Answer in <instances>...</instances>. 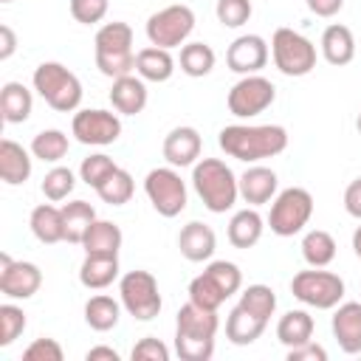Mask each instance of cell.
<instances>
[{"mask_svg":"<svg viewBox=\"0 0 361 361\" xmlns=\"http://www.w3.org/2000/svg\"><path fill=\"white\" fill-rule=\"evenodd\" d=\"M336 240H333V234L330 231H324V228H313V231H307L305 234V240H302V257H305V262L310 265V268H324V265H330L333 259H336Z\"/></svg>","mask_w":361,"mask_h":361,"instance_id":"d6a6232c","label":"cell"},{"mask_svg":"<svg viewBox=\"0 0 361 361\" xmlns=\"http://www.w3.org/2000/svg\"><path fill=\"white\" fill-rule=\"evenodd\" d=\"M240 307H245L248 313H254V316H259L262 322H268V319L274 316V310H276V293H274V288H268V285H262V282L248 285V288L240 293Z\"/></svg>","mask_w":361,"mask_h":361,"instance_id":"8d00e7d4","label":"cell"},{"mask_svg":"<svg viewBox=\"0 0 361 361\" xmlns=\"http://www.w3.org/2000/svg\"><path fill=\"white\" fill-rule=\"evenodd\" d=\"M17 48V37L11 31V25H0V59H8Z\"/></svg>","mask_w":361,"mask_h":361,"instance_id":"f907efd6","label":"cell"},{"mask_svg":"<svg viewBox=\"0 0 361 361\" xmlns=\"http://www.w3.org/2000/svg\"><path fill=\"white\" fill-rule=\"evenodd\" d=\"M290 293L316 310H330L344 299V279L333 271H299L290 279Z\"/></svg>","mask_w":361,"mask_h":361,"instance_id":"ba28073f","label":"cell"},{"mask_svg":"<svg viewBox=\"0 0 361 361\" xmlns=\"http://www.w3.org/2000/svg\"><path fill=\"white\" fill-rule=\"evenodd\" d=\"M355 130H358V135H361V110H358V118H355Z\"/></svg>","mask_w":361,"mask_h":361,"instance_id":"db71d44e","label":"cell"},{"mask_svg":"<svg viewBox=\"0 0 361 361\" xmlns=\"http://www.w3.org/2000/svg\"><path fill=\"white\" fill-rule=\"evenodd\" d=\"M144 192L161 217H178L186 209V183L175 166L149 169L144 178Z\"/></svg>","mask_w":361,"mask_h":361,"instance_id":"8fae6325","label":"cell"},{"mask_svg":"<svg viewBox=\"0 0 361 361\" xmlns=\"http://www.w3.org/2000/svg\"><path fill=\"white\" fill-rule=\"evenodd\" d=\"M353 251H355V257L361 259V226L353 231Z\"/></svg>","mask_w":361,"mask_h":361,"instance_id":"f5cc1de1","label":"cell"},{"mask_svg":"<svg viewBox=\"0 0 361 361\" xmlns=\"http://www.w3.org/2000/svg\"><path fill=\"white\" fill-rule=\"evenodd\" d=\"M76 186V175L68 169V166H54L51 172H45L42 178V195L51 200V203H59L65 200Z\"/></svg>","mask_w":361,"mask_h":361,"instance_id":"ab89813d","label":"cell"},{"mask_svg":"<svg viewBox=\"0 0 361 361\" xmlns=\"http://www.w3.org/2000/svg\"><path fill=\"white\" fill-rule=\"evenodd\" d=\"M68 147H71V141L62 130H42L31 141V155L45 161V164H56L68 155Z\"/></svg>","mask_w":361,"mask_h":361,"instance_id":"e575fe53","label":"cell"},{"mask_svg":"<svg viewBox=\"0 0 361 361\" xmlns=\"http://www.w3.org/2000/svg\"><path fill=\"white\" fill-rule=\"evenodd\" d=\"M107 8H110V0H71V14L82 25H93L104 20Z\"/></svg>","mask_w":361,"mask_h":361,"instance_id":"ee69618b","label":"cell"},{"mask_svg":"<svg viewBox=\"0 0 361 361\" xmlns=\"http://www.w3.org/2000/svg\"><path fill=\"white\" fill-rule=\"evenodd\" d=\"M65 353L56 338H34L23 350V361H62Z\"/></svg>","mask_w":361,"mask_h":361,"instance_id":"f6af8a7d","label":"cell"},{"mask_svg":"<svg viewBox=\"0 0 361 361\" xmlns=\"http://www.w3.org/2000/svg\"><path fill=\"white\" fill-rule=\"evenodd\" d=\"M116 169H118V166H116V161H113L110 155L96 152V155H87V158L82 161V166H79V178H82L87 186L99 189Z\"/></svg>","mask_w":361,"mask_h":361,"instance_id":"f35d334b","label":"cell"},{"mask_svg":"<svg viewBox=\"0 0 361 361\" xmlns=\"http://www.w3.org/2000/svg\"><path fill=\"white\" fill-rule=\"evenodd\" d=\"M93 48H96V68L104 76L118 79V76L133 73L135 54H133V28L127 23H121V20L104 23L96 31Z\"/></svg>","mask_w":361,"mask_h":361,"instance_id":"277c9868","label":"cell"},{"mask_svg":"<svg viewBox=\"0 0 361 361\" xmlns=\"http://www.w3.org/2000/svg\"><path fill=\"white\" fill-rule=\"evenodd\" d=\"M276 99V87L271 79L259 76V73H251V76H243L231 90H228V113L237 116V118H251V116H259L265 113Z\"/></svg>","mask_w":361,"mask_h":361,"instance_id":"7c38bea8","label":"cell"},{"mask_svg":"<svg viewBox=\"0 0 361 361\" xmlns=\"http://www.w3.org/2000/svg\"><path fill=\"white\" fill-rule=\"evenodd\" d=\"M262 217L257 209H240L234 212V217L228 220V243L234 248H251L259 243L262 237Z\"/></svg>","mask_w":361,"mask_h":361,"instance_id":"83f0119b","label":"cell"},{"mask_svg":"<svg viewBox=\"0 0 361 361\" xmlns=\"http://www.w3.org/2000/svg\"><path fill=\"white\" fill-rule=\"evenodd\" d=\"M42 285V271L34 262L11 259L6 251L0 254V293L8 299H31Z\"/></svg>","mask_w":361,"mask_h":361,"instance_id":"5bb4252c","label":"cell"},{"mask_svg":"<svg viewBox=\"0 0 361 361\" xmlns=\"http://www.w3.org/2000/svg\"><path fill=\"white\" fill-rule=\"evenodd\" d=\"M62 217H65V240L68 243H79L85 240L87 228L99 220L96 217V209L87 203V200H71L62 206Z\"/></svg>","mask_w":361,"mask_h":361,"instance_id":"1f68e13d","label":"cell"},{"mask_svg":"<svg viewBox=\"0 0 361 361\" xmlns=\"http://www.w3.org/2000/svg\"><path fill=\"white\" fill-rule=\"evenodd\" d=\"M195 31V11L183 3H172L147 20V39L158 48H178Z\"/></svg>","mask_w":361,"mask_h":361,"instance_id":"30bf717a","label":"cell"},{"mask_svg":"<svg viewBox=\"0 0 361 361\" xmlns=\"http://www.w3.org/2000/svg\"><path fill=\"white\" fill-rule=\"evenodd\" d=\"M217 144L228 158L254 164L285 152L288 130L279 124H228L220 130Z\"/></svg>","mask_w":361,"mask_h":361,"instance_id":"6da1fadb","label":"cell"},{"mask_svg":"<svg viewBox=\"0 0 361 361\" xmlns=\"http://www.w3.org/2000/svg\"><path fill=\"white\" fill-rule=\"evenodd\" d=\"M110 104L121 116H138L147 107V85H144V79L141 76H133V73L113 79Z\"/></svg>","mask_w":361,"mask_h":361,"instance_id":"d6986e66","label":"cell"},{"mask_svg":"<svg viewBox=\"0 0 361 361\" xmlns=\"http://www.w3.org/2000/svg\"><path fill=\"white\" fill-rule=\"evenodd\" d=\"M192 186L212 214L228 212L240 195V178L220 158H200L192 166Z\"/></svg>","mask_w":361,"mask_h":361,"instance_id":"3957f363","label":"cell"},{"mask_svg":"<svg viewBox=\"0 0 361 361\" xmlns=\"http://www.w3.org/2000/svg\"><path fill=\"white\" fill-rule=\"evenodd\" d=\"M214 51L212 45L206 42H186L180 48V71L192 79H200V76H209L212 68H214Z\"/></svg>","mask_w":361,"mask_h":361,"instance_id":"836d02e7","label":"cell"},{"mask_svg":"<svg viewBox=\"0 0 361 361\" xmlns=\"http://www.w3.org/2000/svg\"><path fill=\"white\" fill-rule=\"evenodd\" d=\"M34 96L23 82H6L0 90V110L6 124H23L31 116Z\"/></svg>","mask_w":361,"mask_h":361,"instance_id":"4316f807","label":"cell"},{"mask_svg":"<svg viewBox=\"0 0 361 361\" xmlns=\"http://www.w3.org/2000/svg\"><path fill=\"white\" fill-rule=\"evenodd\" d=\"M130 358H133V361H169V347H166L161 338L147 336V338H141V341L133 347Z\"/></svg>","mask_w":361,"mask_h":361,"instance_id":"bcb514c9","label":"cell"},{"mask_svg":"<svg viewBox=\"0 0 361 361\" xmlns=\"http://www.w3.org/2000/svg\"><path fill=\"white\" fill-rule=\"evenodd\" d=\"M85 358H87V361H118L121 355H118L113 347H104V344H102V347H90V350L85 353Z\"/></svg>","mask_w":361,"mask_h":361,"instance_id":"816d5d0a","label":"cell"},{"mask_svg":"<svg viewBox=\"0 0 361 361\" xmlns=\"http://www.w3.org/2000/svg\"><path fill=\"white\" fill-rule=\"evenodd\" d=\"M226 65H228V71H234L240 76L259 73L268 65V42L259 34H243V37H237L228 45V51H226Z\"/></svg>","mask_w":361,"mask_h":361,"instance_id":"9a60e30c","label":"cell"},{"mask_svg":"<svg viewBox=\"0 0 361 361\" xmlns=\"http://www.w3.org/2000/svg\"><path fill=\"white\" fill-rule=\"evenodd\" d=\"M307 8L316 17H333L344 8V0H307Z\"/></svg>","mask_w":361,"mask_h":361,"instance_id":"681fc988","label":"cell"},{"mask_svg":"<svg viewBox=\"0 0 361 361\" xmlns=\"http://www.w3.org/2000/svg\"><path fill=\"white\" fill-rule=\"evenodd\" d=\"M344 209L350 217L361 220V178L350 180V186L344 189Z\"/></svg>","mask_w":361,"mask_h":361,"instance_id":"c3c4849f","label":"cell"},{"mask_svg":"<svg viewBox=\"0 0 361 361\" xmlns=\"http://www.w3.org/2000/svg\"><path fill=\"white\" fill-rule=\"evenodd\" d=\"M178 248L189 262H206V259H212V254L217 248V237H214L212 226H206L200 220H192L180 228Z\"/></svg>","mask_w":361,"mask_h":361,"instance_id":"ac0fdd59","label":"cell"},{"mask_svg":"<svg viewBox=\"0 0 361 361\" xmlns=\"http://www.w3.org/2000/svg\"><path fill=\"white\" fill-rule=\"evenodd\" d=\"M0 3H14V0H0Z\"/></svg>","mask_w":361,"mask_h":361,"instance_id":"11a10c76","label":"cell"},{"mask_svg":"<svg viewBox=\"0 0 361 361\" xmlns=\"http://www.w3.org/2000/svg\"><path fill=\"white\" fill-rule=\"evenodd\" d=\"M133 192H135L133 175H130L127 169H121V166L96 189V195H99L104 203H110V206H124V203H130Z\"/></svg>","mask_w":361,"mask_h":361,"instance_id":"74e56055","label":"cell"},{"mask_svg":"<svg viewBox=\"0 0 361 361\" xmlns=\"http://www.w3.org/2000/svg\"><path fill=\"white\" fill-rule=\"evenodd\" d=\"M271 56L279 73L285 76H307L316 68V45L293 31V28H276L271 39Z\"/></svg>","mask_w":361,"mask_h":361,"instance_id":"52a82bcc","label":"cell"},{"mask_svg":"<svg viewBox=\"0 0 361 361\" xmlns=\"http://www.w3.org/2000/svg\"><path fill=\"white\" fill-rule=\"evenodd\" d=\"M203 149V138L195 127H175L164 138V158L169 166H195Z\"/></svg>","mask_w":361,"mask_h":361,"instance_id":"2e32d148","label":"cell"},{"mask_svg":"<svg viewBox=\"0 0 361 361\" xmlns=\"http://www.w3.org/2000/svg\"><path fill=\"white\" fill-rule=\"evenodd\" d=\"M23 330H25V313H23V307H17L11 302L0 305V347L14 344Z\"/></svg>","mask_w":361,"mask_h":361,"instance_id":"60d3db41","label":"cell"},{"mask_svg":"<svg viewBox=\"0 0 361 361\" xmlns=\"http://www.w3.org/2000/svg\"><path fill=\"white\" fill-rule=\"evenodd\" d=\"M121 240H124V234L113 220H96L87 228V234L82 240V248H85V254H113V257H118Z\"/></svg>","mask_w":361,"mask_h":361,"instance_id":"f1b7e54d","label":"cell"},{"mask_svg":"<svg viewBox=\"0 0 361 361\" xmlns=\"http://www.w3.org/2000/svg\"><path fill=\"white\" fill-rule=\"evenodd\" d=\"M276 186H279V178L268 166H248L240 175V197L245 203H251V206L268 203L276 195Z\"/></svg>","mask_w":361,"mask_h":361,"instance_id":"ffe728a7","label":"cell"},{"mask_svg":"<svg viewBox=\"0 0 361 361\" xmlns=\"http://www.w3.org/2000/svg\"><path fill=\"white\" fill-rule=\"evenodd\" d=\"M135 73L144 82H166L175 73V59L169 48H158V45L141 48L135 54Z\"/></svg>","mask_w":361,"mask_h":361,"instance_id":"cb8c5ba5","label":"cell"},{"mask_svg":"<svg viewBox=\"0 0 361 361\" xmlns=\"http://www.w3.org/2000/svg\"><path fill=\"white\" fill-rule=\"evenodd\" d=\"M121 307H124V305H118L113 296L96 293V296H90V299L85 302V322H87L90 330L107 333V330H113V327L118 324Z\"/></svg>","mask_w":361,"mask_h":361,"instance_id":"f546056e","label":"cell"},{"mask_svg":"<svg viewBox=\"0 0 361 361\" xmlns=\"http://www.w3.org/2000/svg\"><path fill=\"white\" fill-rule=\"evenodd\" d=\"M226 290L203 271L197 274L192 282H189V302H195L197 307H206V310H220V305L226 302Z\"/></svg>","mask_w":361,"mask_h":361,"instance_id":"d590c367","label":"cell"},{"mask_svg":"<svg viewBox=\"0 0 361 361\" xmlns=\"http://www.w3.org/2000/svg\"><path fill=\"white\" fill-rule=\"evenodd\" d=\"M0 178L8 186H20L31 178V155L23 144L3 138L0 141Z\"/></svg>","mask_w":361,"mask_h":361,"instance_id":"44dd1931","label":"cell"},{"mask_svg":"<svg viewBox=\"0 0 361 361\" xmlns=\"http://www.w3.org/2000/svg\"><path fill=\"white\" fill-rule=\"evenodd\" d=\"M71 133L76 135L79 144L87 147H107L121 135V118L110 110H99V107H87L79 110L71 121Z\"/></svg>","mask_w":361,"mask_h":361,"instance_id":"4fadbf2b","label":"cell"},{"mask_svg":"<svg viewBox=\"0 0 361 361\" xmlns=\"http://www.w3.org/2000/svg\"><path fill=\"white\" fill-rule=\"evenodd\" d=\"M319 45H322V56H324L330 65H336V68L353 62V56H355V37H353V31H350L347 25H341V23L327 25Z\"/></svg>","mask_w":361,"mask_h":361,"instance_id":"7402d4cb","label":"cell"},{"mask_svg":"<svg viewBox=\"0 0 361 361\" xmlns=\"http://www.w3.org/2000/svg\"><path fill=\"white\" fill-rule=\"evenodd\" d=\"M310 217H313V195L302 186H290L274 197L268 226L276 237H293L307 226Z\"/></svg>","mask_w":361,"mask_h":361,"instance_id":"8992f818","label":"cell"},{"mask_svg":"<svg viewBox=\"0 0 361 361\" xmlns=\"http://www.w3.org/2000/svg\"><path fill=\"white\" fill-rule=\"evenodd\" d=\"M206 274L226 290V296H231V293H237V290L243 288V271H240L234 262H228V259H214V262H209V265H206Z\"/></svg>","mask_w":361,"mask_h":361,"instance_id":"b9f144b4","label":"cell"},{"mask_svg":"<svg viewBox=\"0 0 361 361\" xmlns=\"http://www.w3.org/2000/svg\"><path fill=\"white\" fill-rule=\"evenodd\" d=\"M34 90L56 113H71L82 102V82L62 62H42L34 68Z\"/></svg>","mask_w":361,"mask_h":361,"instance_id":"5b68a950","label":"cell"},{"mask_svg":"<svg viewBox=\"0 0 361 361\" xmlns=\"http://www.w3.org/2000/svg\"><path fill=\"white\" fill-rule=\"evenodd\" d=\"M118 276V257L113 254H85V262L79 268V282L90 290H102L113 285Z\"/></svg>","mask_w":361,"mask_h":361,"instance_id":"603a6c76","label":"cell"},{"mask_svg":"<svg viewBox=\"0 0 361 361\" xmlns=\"http://www.w3.org/2000/svg\"><path fill=\"white\" fill-rule=\"evenodd\" d=\"M217 327H220L217 310L197 307L195 302L180 305L175 322V353L183 361H209L214 355Z\"/></svg>","mask_w":361,"mask_h":361,"instance_id":"7a4b0ae2","label":"cell"},{"mask_svg":"<svg viewBox=\"0 0 361 361\" xmlns=\"http://www.w3.org/2000/svg\"><path fill=\"white\" fill-rule=\"evenodd\" d=\"M333 338L347 355L361 353V302L336 305L333 313Z\"/></svg>","mask_w":361,"mask_h":361,"instance_id":"e0dca14e","label":"cell"},{"mask_svg":"<svg viewBox=\"0 0 361 361\" xmlns=\"http://www.w3.org/2000/svg\"><path fill=\"white\" fill-rule=\"evenodd\" d=\"M265 324L268 322H262L259 316H254V313H248L245 307L237 305V307H231V313L226 319V338L231 344H237V347L254 344L265 333Z\"/></svg>","mask_w":361,"mask_h":361,"instance_id":"484cf974","label":"cell"},{"mask_svg":"<svg viewBox=\"0 0 361 361\" xmlns=\"http://www.w3.org/2000/svg\"><path fill=\"white\" fill-rule=\"evenodd\" d=\"M28 226H31V234L45 245L65 240V217H62V209H56L54 203H39L31 212Z\"/></svg>","mask_w":361,"mask_h":361,"instance_id":"d4e9b609","label":"cell"},{"mask_svg":"<svg viewBox=\"0 0 361 361\" xmlns=\"http://www.w3.org/2000/svg\"><path fill=\"white\" fill-rule=\"evenodd\" d=\"M251 0H217L214 14L226 28H240L251 20Z\"/></svg>","mask_w":361,"mask_h":361,"instance_id":"7bdbcfd3","label":"cell"},{"mask_svg":"<svg viewBox=\"0 0 361 361\" xmlns=\"http://www.w3.org/2000/svg\"><path fill=\"white\" fill-rule=\"evenodd\" d=\"M288 361H327V350L319 347L313 338L299 344V347H290L288 350Z\"/></svg>","mask_w":361,"mask_h":361,"instance_id":"7dc6e473","label":"cell"},{"mask_svg":"<svg viewBox=\"0 0 361 361\" xmlns=\"http://www.w3.org/2000/svg\"><path fill=\"white\" fill-rule=\"evenodd\" d=\"M118 296L124 310L138 322H149L161 313L158 279L149 271H127L118 279Z\"/></svg>","mask_w":361,"mask_h":361,"instance_id":"9c48e42d","label":"cell"},{"mask_svg":"<svg viewBox=\"0 0 361 361\" xmlns=\"http://www.w3.org/2000/svg\"><path fill=\"white\" fill-rule=\"evenodd\" d=\"M276 338L290 350L313 338V316L307 310H288L276 322Z\"/></svg>","mask_w":361,"mask_h":361,"instance_id":"4dcf8cb0","label":"cell"}]
</instances>
